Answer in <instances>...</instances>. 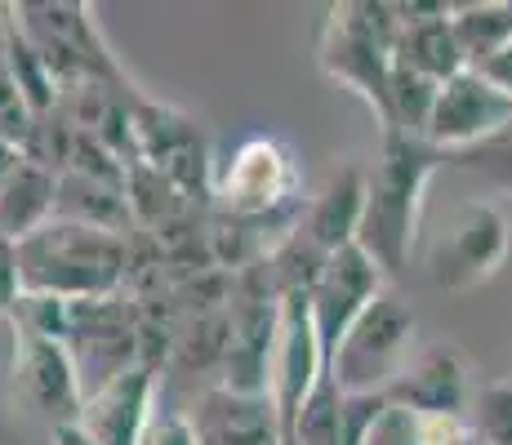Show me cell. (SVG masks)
<instances>
[{"label":"cell","mask_w":512,"mask_h":445,"mask_svg":"<svg viewBox=\"0 0 512 445\" xmlns=\"http://www.w3.org/2000/svg\"><path fill=\"white\" fill-rule=\"evenodd\" d=\"M450 165L446 152L428 138L379 134V161L366 170V219L357 245L374 259L383 276H401L419 245L423 201L432 178Z\"/></svg>","instance_id":"1"},{"label":"cell","mask_w":512,"mask_h":445,"mask_svg":"<svg viewBox=\"0 0 512 445\" xmlns=\"http://www.w3.org/2000/svg\"><path fill=\"white\" fill-rule=\"evenodd\" d=\"M23 294H49L63 303L121 299L130 276V245L121 232L76 219H49L41 232L18 241Z\"/></svg>","instance_id":"2"},{"label":"cell","mask_w":512,"mask_h":445,"mask_svg":"<svg viewBox=\"0 0 512 445\" xmlns=\"http://www.w3.org/2000/svg\"><path fill=\"white\" fill-rule=\"evenodd\" d=\"M397 36L401 18L397 5H374V0H357V5H334L326 27H321V72L334 85L352 89L361 103L374 112L379 130L388 125V89H392V67H397Z\"/></svg>","instance_id":"3"},{"label":"cell","mask_w":512,"mask_h":445,"mask_svg":"<svg viewBox=\"0 0 512 445\" xmlns=\"http://www.w3.org/2000/svg\"><path fill=\"white\" fill-rule=\"evenodd\" d=\"M9 9H14V23L27 32V41L41 49L45 67L63 89L112 85L121 94H139V85L130 81L121 58L112 54V45L98 32L90 5H76V0H58V5L54 0H23V5Z\"/></svg>","instance_id":"4"},{"label":"cell","mask_w":512,"mask_h":445,"mask_svg":"<svg viewBox=\"0 0 512 445\" xmlns=\"http://www.w3.org/2000/svg\"><path fill=\"white\" fill-rule=\"evenodd\" d=\"M419 339V316L401 294L383 290L366 312L357 316L348 334H343L339 352L330 361V374L339 383L343 397H388V388L406 374L415 361Z\"/></svg>","instance_id":"5"},{"label":"cell","mask_w":512,"mask_h":445,"mask_svg":"<svg viewBox=\"0 0 512 445\" xmlns=\"http://www.w3.org/2000/svg\"><path fill=\"white\" fill-rule=\"evenodd\" d=\"M512 254V223L499 201H459L428 250V281L446 294H468L495 281Z\"/></svg>","instance_id":"6"},{"label":"cell","mask_w":512,"mask_h":445,"mask_svg":"<svg viewBox=\"0 0 512 445\" xmlns=\"http://www.w3.org/2000/svg\"><path fill=\"white\" fill-rule=\"evenodd\" d=\"M219 205L232 219H272V214L290 210L299 196V165L294 152L272 134H250L232 147L228 165H223L219 183Z\"/></svg>","instance_id":"7"},{"label":"cell","mask_w":512,"mask_h":445,"mask_svg":"<svg viewBox=\"0 0 512 445\" xmlns=\"http://www.w3.org/2000/svg\"><path fill=\"white\" fill-rule=\"evenodd\" d=\"M9 392H14V405H23V414L45 419L49 432L76 423L85 405V383L76 374L67 343L41 339V334L18 330V325L14 356H9Z\"/></svg>","instance_id":"8"},{"label":"cell","mask_w":512,"mask_h":445,"mask_svg":"<svg viewBox=\"0 0 512 445\" xmlns=\"http://www.w3.org/2000/svg\"><path fill=\"white\" fill-rule=\"evenodd\" d=\"M508 130H512V98L499 85H490L481 72L464 67V72L450 76V81L437 89V107H432V121H428V143L437 147V152H446L450 161L495 143V138Z\"/></svg>","instance_id":"9"},{"label":"cell","mask_w":512,"mask_h":445,"mask_svg":"<svg viewBox=\"0 0 512 445\" xmlns=\"http://www.w3.org/2000/svg\"><path fill=\"white\" fill-rule=\"evenodd\" d=\"M388 290V276L374 267V259L361 245L330 254L321 281L312 285V321H317V339H321V356L326 365L339 352L343 334L357 325V316L370 308L379 294Z\"/></svg>","instance_id":"10"},{"label":"cell","mask_w":512,"mask_h":445,"mask_svg":"<svg viewBox=\"0 0 512 445\" xmlns=\"http://www.w3.org/2000/svg\"><path fill=\"white\" fill-rule=\"evenodd\" d=\"M156 414H161L156 410V374L152 365L139 361L85 397L76 428L94 445H143Z\"/></svg>","instance_id":"11"},{"label":"cell","mask_w":512,"mask_h":445,"mask_svg":"<svg viewBox=\"0 0 512 445\" xmlns=\"http://www.w3.org/2000/svg\"><path fill=\"white\" fill-rule=\"evenodd\" d=\"M472 397H477L472 392V365L455 343L419 348L415 361L406 365V374L388 388V405L419 414V419H432V414H468Z\"/></svg>","instance_id":"12"},{"label":"cell","mask_w":512,"mask_h":445,"mask_svg":"<svg viewBox=\"0 0 512 445\" xmlns=\"http://www.w3.org/2000/svg\"><path fill=\"white\" fill-rule=\"evenodd\" d=\"M361 219H366V165L339 161L317 196L308 205V219L299 232L317 245L321 254H339L357 245Z\"/></svg>","instance_id":"13"},{"label":"cell","mask_w":512,"mask_h":445,"mask_svg":"<svg viewBox=\"0 0 512 445\" xmlns=\"http://www.w3.org/2000/svg\"><path fill=\"white\" fill-rule=\"evenodd\" d=\"M192 428L201 445H281L277 410L272 397H250V392L210 388L192 414Z\"/></svg>","instance_id":"14"},{"label":"cell","mask_w":512,"mask_h":445,"mask_svg":"<svg viewBox=\"0 0 512 445\" xmlns=\"http://www.w3.org/2000/svg\"><path fill=\"white\" fill-rule=\"evenodd\" d=\"M54 214H58V174L23 152L18 170L0 187V236L18 245L32 232H41Z\"/></svg>","instance_id":"15"},{"label":"cell","mask_w":512,"mask_h":445,"mask_svg":"<svg viewBox=\"0 0 512 445\" xmlns=\"http://www.w3.org/2000/svg\"><path fill=\"white\" fill-rule=\"evenodd\" d=\"M450 9L432 18H415V23H401V36H397V63L437 85H446L450 76H459L468 67L464 49L455 41V27H450Z\"/></svg>","instance_id":"16"},{"label":"cell","mask_w":512,"mask_h":445,"mask_svg":"<svg viewBox=\"0 0 512 445\" xmlns=\"http://www.w3.org/2000/svg\"><path fill=\"white\" fill-rule=\"evenodd\" d=\"M450 27H455V41L464 49V63L477 72L504 45H512V14L508 0H472V5L450 9Z\"/></svg>","instance_id":"17"},{"label":"cell","mask_w":512,"mask_h":445,"mask_svg":"<svg viewBox=\"0 0 512 445\" xmlns=\"http://www.w3.org/2000/svg\"><path fill=\"white\" fill-rule=\"evenodd\" d=\"M5 9L0 5V143L18 147V152H27V143H32L36 134V112L27 107L23 89L14 81V67H9V45H5Z\"/></svg>","instance_id":"18"},{"label":"cell","mask_w":512,"mask_h":445,"mask_svg":"<svg viewBox=\"0 0 512 445\" xmlns=\"http://www.w3.org/2000/svg\"><path fill=\"white\" fill-rule=\"evenodd\" d=\"M468 423L481 445H512V379H495L477 388Z\"/></svg>","instance_id":"19"},{"label":"cell","mask_w":512,"mask_h":445,"mask_svg":"<svg viewBox=\"0 0 512 445\" xmlns=\"http://www.w3.org/2000/svg\"><path fill=\"white\" fill-rule=\"evenodd\" d=\"M366 445H423L419 414H410V410H397V405H388V410L379 414V423L370 428Z\"/></svg>","instance_id":"20"},{"label":"cell","mask_w":512,"mask_h":445,"mask_svg":"<svg viewBox=\"0 0 512 445\" xmlns=\"http://www.w3.org/2000/svg\"><path fill=\"white\" fill-rule=\"evenodd\" d=\"M464 165H472V170H481V174H490V178H495V183L512 196V130L499 134L495 143H486V147H477V152H468Z\"/></svg>","instance_id":"21"},{"label":"cell","mask_w":512,"mask_h":445,"mask_svg":"<svg viewBox=\"0 0 512 445\" xmlns=\"http://www.w3.org/2000/svg\"><path fill=\"white\" fill-rule=\"evenodd\" d=\"M23 303V267H18V245L0 236V321L18 312Z\"/></svg>","instance_id":"22"},{"label":"cell","mask_w":512,"mask_h":445,"mask_svg":"<svg viewBox=\"0 0 512 445\" xmlns=\"http://www.w3.org/2000/svg\"><path fill=\"white\" fill-rule=\"evenodd\" d=\"M143 445H201V437H196L187 414L165 410V414H156V423H152V432H147Z\"/></svg>","instance_id":"23"},{"label":"cell","mask_w":512,"mask_h":445,"mask_svg":"<svg viewBox=\"0 0 512 445\" xmlns=\"http://www.w3.org/2000/svg\"><path fill=\"white\" fill-rule=\"evenodd\" d=\"M477 72L486 76L490 85H499V89H504V94L512 98V45H504V49H499L495 58H490L486 67H477Z\"/></svg>","instance_id":"24"},{"label":"cell","mask_w":512,"mask_h":445,"mask_svg":"<svg viewBox=\"0 0 512 445\" xmlns=\"http://www.w3.org/2000/svg\"><path fill=\"white\" fill-rule=\"evenodd\" d=\"M49 441H54V445H94L81 428H76V423H67V428H54V432H49Z\"/></svg>","instance_id":"25"},{"label":"cell","mask_w":512,"mask_h":445,"mask_svg":"<svg viewBox=\"0 0 512 445\" xmlns=\"http://www.w3.org/2000/svg\"><path fill=\"white\" fill-rule=\"evenodd\" d=\"M18 161H23V152H18V147H9V143H0V187H5V178L18 170Z\"/></svg>","instance_id":"26"},{"label":"cell","mask_w":512,"mask_h":445,"mask_svg":"<svg viewBox=\"0 0 512 445\" xmlns=\"http://www.w3.org/2000/svg\"><path fill=\"white\" fill-rule=\"evenodd\" d=\"M472 445H481V441H472Z\"/></svg>","instance_id":"27"}]
</instances>
